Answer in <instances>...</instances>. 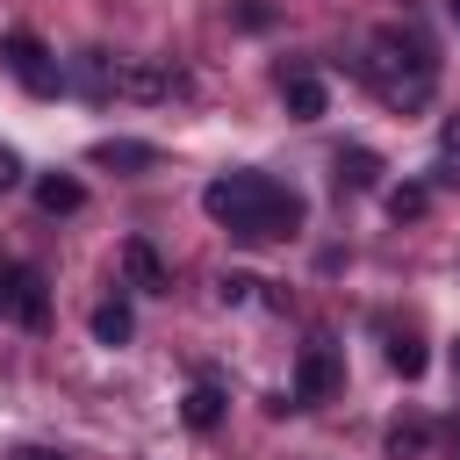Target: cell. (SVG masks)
Returning a JSON list of instances; mask_svg holds the SVG:
<instances>
[{"label": "cell", "mask_w": 460, "mask_h": 460, "mask_svg": "<svg viewBox=\"0 0 460 460\" xmlns=\"http://www.w3.org/2000/svg\"><path fill=\"white\" fill-rule=\"evenodd\" d=\"M201 208L237 237V244H273V237H295L302 230V194L295 187H280V180H266V172H223V180H208L201 187Z\"/></svg>", "instance_id": "1"}, {"label": "cell", "mask_w": 460, "mask_h": 460, "mask_svg": "<svg viewBox=\"0 0 460 460\" xmlns=\"http://www.w3.org/2000/svg\"><path fill=\"white\" fill-rule=\"evenodd\" d=\"M367 72V86L381 93V101H395V108H417L424 93H431V50L417 43V36H374V58L359 65Z\"/></svg>", "instance_id": "2"}, {"label": "cell", "mask_w": 460, "mask_h": 460, "mask_svg": "<svg viewBox=\"0 0 460 460\" xmlns=\"http://www.w3.org/2000/svg\"><path fill=\"white\" fill-rule=\"evenodd\" d=\"M338 381H345L338 345H331V338H309V345H302V359H295V388H288V402H295V410H316V402H331V395H338Z\"/></svg>", "instance_id": "3"}, {"label": "cell", "mask_w": 460, "mask_h": 460, "mask_svg": "<svg viewBox=\"0 0 460 460\" xmlns=\"http://www.w3.org/2000/svg\"><path fill=\"white\" fill-rule=\"evenodd\" d=\"M0 65H7L29 93H58V86H65V72H58L50 50H43V36H29V29H7V36H0Z\"/></svg>", "instance_id": "4"}, {"label": "cell", "mask_w": 460, "mask_h": 460, "mask_svg": "<svg viewBox=\"0 0 460 460\" xmlns=\"http://www.w3.org/2000/svg\"><path fill=\"white\" fill-rule=\"evenodd\" d=\"M0 316H14V323H29V331L50 323V288H43L36 266H0Z\"/></svg>", "instance_id": "5"}, {"label": "cell", "mask_w": 460, "mask_h": 460, "mask_svg": "<svg viewBox=\"0 0 460 460\" xmlns=\"http://www.w3.org/2000/svg\"><path fill=\"white\" fill-rule=\"evenodd\" d=\"M280 101H288V115H295V122H316V115L331 108L323 79H316V72H302V65H295V72H280Z\"/></svg>", "instance_id": "6"}, {"label": "cell", "mask_w": 460, "mask_h": 460, "mask_svg": "<svg viewBox=\"0 0 460 460\" xmlns=\"http://www.w3.org/2000/svg\"><path fill=\"white\" fill-rule=\"evenodd\" d=\"M187 79L180 72H165V65H122V79H115V93H129V101H165V93H180Z\"/></svg>", "instance_id": "7"}, {"label": "cell", "mask_w": 460, "mask_h": 460, "mask_svg": "<svg viewBox=\"0 0 460 460\" xmlns=\"http://www.w3.org/2000/svg\"><path fill=\"white\" fill-rule=\"evenodd\" d=\"M122 273H129V288H137V295H165V288H172V280H165V266H158V252H151L144 237H129V244H122Z\"/></svg>", "instance_id": "8"}, {"label": "cell", "mask_w": 460, "mask_h": 460, "mask_svg": "<svg viewBox=\"0 0 460 460\" xmlns=\"http://www.w3.org/2000/svg\"><path fill=\"white\" fill-rule=\"evenodd\" d=\"M180 417H187V431H216L223 424V388L216 381H194L187 402H180Z\"/></svg>", "instance_id": "9"}, {"label": "cell", "mask_w": 460, "mask_h": 460, "mask_svg": "<svg viewBox=\"0 0 460 460\" xmlns=\"http://www.w3.org/2000/svg\"><path fill=\"white\" fill-rule=\"evenodd\" d=\"M129 331H137L129 302H122V295H108V302L93 309V338H101V345H129Z\"/></svg>", "instance_id": "10"}, {"label": "cell", "mask_w": 460, "mask_h": 460, "mask_svg": "<svg viewBox=\"0 0 460 460\" xmlns=\"http://www.w3.org/2000/svg\"><path fill=\"white\" fill-rule=\"evenodd\" d=\"M93 165H158V144H129V137H108V144H93Z\"/></svg>", "instance_id": "11"}, {"label": "cell", "mask_w": 460, "mask_h": 460, "mask_svg": "<svg viewBox=\"0 0 460 460\" xmlns=\"http://www.w3.org/2000/svg\"><path fill=\"white\" fill-rule=\"evenodd\" d=\"M79 201H86V187H79V180H65V172H50V180L36 187V208H43V216H72Z\"/></svg>", "instance_id": "12"}, {"label": "cell", "mask_w": 460, "mask_h": 460, "mask_svg": "<svg viewBox=\"0 0 460 460\" xmlns=\"http://www.w3.org/2000/svg\"><path fill=\"white\" fill-rule=\"evenodd\" d=\"M381 331H388V323H381ZM388 367H395L402 381L424 374V345H417V331H388Z\"/></svg>", "instance_id": "13"}, {"label": "cell", "mask_w": 460, "mask_h": 460, "mask_svg": "<svg viewBox=\"0 0 460 460\" xmlns=\"http://www.w3.org/2000/svg\"><path fill=\"white\" fill-rule=\"evenodd\" d=\"M374 180H381V158L374 151H359V144L338 151V187H374Z\"/></svg>", "instance_id": "14"}, {"label": "cell", "mask_w": 460, "mask_h": 460, "mask_svg": "<svg viewBox=\"0 0 460 460\" xmlns=\"http://www.w3.org/2000/svg\"><path fill=\"white\" fill-rule=\"evenodd\" d=\"M115 79H122V72H115L101 50H86V58H79V93H115Z\"/></svg>", "instance_id": "15"}, {"label": "cell", "mask_w": 460, "mask_h": 460, "mask_svg": "<svg viewBox=\"0 0 460 460\" xmlns=\"http://www.w3.org/2000/svg\"><path fill=\"white\" fill-rule=\"evenodd\" d=\"M424 446H431L424 424H395V431H388V460H410V453H424Z\"/></svg>", "instance_id": "16"}, {"label": "cell", "mask_w": 460, "mask_h": 460, "mask_svg": "<svg viewBox=\"0 0 460 460\" xmlns=\"http://www.w3.org/2000/svg\"><path fill=\"white\" fill-rule=\"evenodd\" d=\"M388 216H395V223L424 216V187H395V194H388Z\"/></svg>", "instance_id": "17"}, {"label": "cell", "mask_w": 460, "mask_h": 460, "mask_svg": "<svg viewBox=\"0 0 460 460\" xmlns=\"http://www.w3.org/2000/svg\"><path fill=\"white\" fill-rule=\"evenodd\" d=\"M216 295H223V302H252V295H259V280H252V273H223V288H216Z\"/></svg>", "instance_id": "18"}, {"label": "cell", "mask_w": 460, "mask_h": 460, "mask_svg": "<svg viewBox=\"0 0 460 460\" xmlns=\"http://www.w3.org/2000/svg\"><path fill=\"white\" fill-rule=\"evenodd\" d=\"M237 22H244V29H266V22H273V14H266V7H259V0H244V7H237Z\"/></svg>", "instance_id": "19"}, {"label": "cell", "mask_w": 460, "mask_h": 460, "mask_svg": "<svg viewBox=\"0 0 460 460\" xmlns=\"http://www.w3.org/2000/svg\"><path fill=\"white\" fill-rule=\"evenodd\" d=\"M438 144H446V158H460V115H446V129H438Z\"/></svg>", "instance_id": "20"}, {"label": "cell", "mask_w": 460, "mask_h": 460, "mask_svg": "<svg viewBox=\"0 0 460 460\" xmlns=\"http://www.w3.org/2000/svg\"><path fill=\"white\" fill-rule=\"evenodd\" d=\"M14 180H22V165H14V151H0V194H7Z\"/></svg>", "instance_id": "21"}, {"label": "cell", "mask_w": 460, "mask_h": 460, "mask_svg": "<svg viewBox=\"0 0 460 460\" xmlns=\"http://www.w3.org/2000/svg\"><path fill=\"white\" fill-rule=\"evenodd\" d=\"M14 460H65V453H58V446H22Z\"/></svg>", "instance_id": "22"}, {"label": "cell", "mask_w": 460, "mask_h": 460, "mask_svg": "<svg viewBox=\"0 0 460 460\" xmlns=\"http://www.w3.org/2000/svg\"><path fill=\"white\" fill-rule=\"evenodd\" d=\"M446 14H453V29H460V0H446Z\"/></svg>", "instance_id": "23"}, {"label": "cell", "mask_w": 460, "mask_h": 460, "mask_svg": "<svg viewBox=\"0 0 460 460\" xmlns=\"http://www.w3.org/2000/svg\"><path fill=\"white\" fill-rule=\"evenodd\" d=\"M453 381H460V345H453Z\"/></svg>", "instance_id": "24"}]
</instances>
